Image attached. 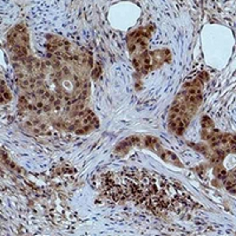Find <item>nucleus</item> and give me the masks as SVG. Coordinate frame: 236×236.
<instances>
[{"label":"nucleus","mask_w":236,"mask_h":236,"mask_svg":"<svg viewBox=\"0 0 236 236\" xmlns=\"http://www.w3.org/2000/svg\"><path fill=\"white\" fill-rule=\"evenodd\" d=\"M98 73H101V68H99V66H97L96 70L92 72V77H93V78H98Z\"/></svg>","instance_id":"nucleus-5"},{"label":"nucleus","mask_w":236,"mask_h":236,"mask_svg":"<svg viewBox=\"0 0 236 236\" xmlns=\"http://www.w3.org/2000/svg\"><path fill=\"white\" fill-rule=\"evenodd\" d=\"M163 160H164V161H167V162H171V163H175V162H176L178 165H181V163H179V161L177 160L176 155H174L172 152L165 151V152L163 154Z\"/></svg>","instance_id":"nucleus-2"},{"label":"nucleus","mask_w":236,"mask_h":236,"mask_svg":"<svg viewBox=\"0 0 236 236\" xmlns=\"http://www.w3.org/2000/svg\"><path fill=\"white\" fill-rule=\"evenodd\" d=\"M202 126L204 129H211L214 126V123L209 117H204L202 119Z\"/></svg>","instance_id":"nucleus-4"},{"label":"nucleus","mask_w":236,"mask_h":236,"mask_svg":"<svg viewBox=\"0 0 236 236\" xmlns=\"http://www.w3.org/2000/svg\"><path fill=\"white\" fill-rule=\"evenodd\" d=\"M62 74H64V76H66V77H68V76L71 74V72H70V70H68V68H66V66H64V68H63V72H62Z\"/></svg>","instance_id":"nucleus-6"},{"label":"nucleus","mask_w":236,"mask_h":236,"mask_svg":"<svg viewBox=\"0 0 236 236\" xmlns=\"http://www.w3.org/2000/svg\"><path fill=\"white\" fill-rule=\"evenodd\" d=\"M13 52L20 59L27 56V50H26V47L24 45H14L13 46Z\"/></svg>","instance_id":"nucleus-1"},{"label":"nucleus","mask_w":236,"mask_h":236,"mask_svg":"<svg viewBox=\"0 0 236 236\" xmlns=\"http://www.w3.org/2000/svg\"><path fill=\"white\" fill-rule=\"evenodd\" d=\"M44 110H45L46 112H47V111H50V110H51V105H46V106L44 107Z\"/></svg>","instance_id":"nucleus-7"},{"label":"nucleus","mask_w":236,"mask_h":236,"mask_svg":"<svg viewBox=\"0 0 236 236\" xmlns=\"http://www.w3.org/2000/svg\"><path fill=\"white\" fill-rule=\"evenodd\" d=\"M214 172H215V175H216L218 178H224V177L227 176V172H226V170L222 168L221 165L216 167V168H215V170H214Z\"/></svg>","instance_id":"nucleus-3"}]
</instances>
